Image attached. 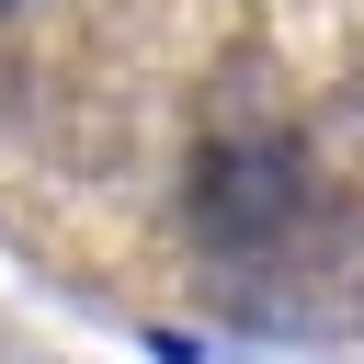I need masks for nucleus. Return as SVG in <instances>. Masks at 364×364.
I'll list each match as a JSON object with an SVG mask.
<instances>
[{
  "mask_svg": "<svg viewBox=\"0 0 364 364\" xmlns=\"http://www.w3.org/2000/svg\"><path fill=\"white\" fill-rule=\"evenodd\" d=\"M296 193V148H216L205 159V228L216 239H262Z\"/></svg>",
  "mask_w": 364,
  "mask_h": 364,
  "instance_id": "nucleus-1",
  "label": "nucleus"
}]
</instances>
